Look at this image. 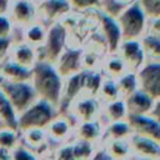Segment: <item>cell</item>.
<instances>
[{"label":"cell","instance_id":"obj_27","mask_svg":"<svg viewBox=\"0 0 160 160\" xmlns=\"http://www.w3.org/2000/svg\"><path fill=\"white\" fill-rule=\"evenodd\" d=\"M0 122L5 128L18 130V112L12 108L9 99L0 89Z\"/></svg>","mask_w":160,"mask_h":160},{"label":"cell","instance_id":"obj_39","mask_svg":"<svg viewBox=\"0 0 160 160\" xmlns=\"http://www.w3.org/2000/svg\"><path fill=\"white\" fill-rule=\"evenodd\" d=\"M12 42H14L12 38H0V61L8 58Z\"/></svg>","mask_w":160,"mask_h":160},{"label":"cell","instance_id":"obj_35","mask_svg":"<svg viewBox=\"0 0 160 160\" xmlns=\"http://www.w3.org/2000/svg\"><path fill=\"white\" fill-rule=\"evenodd\" d=\"M11 160H39V156L24 144H18L12 149Z\"/></svg>","mask_w":160,"mask_h":160},{"label":"cell","instance_id":"obj_16","mask_svg":"<svg viewBox=\"0 0 160 160\" xmlns=\"http://www.w3.org/2000/svg\"><path fill=\"white\" fill-rule=\"evenodd\" d=\"M45 132L48 139L62 144L65 141H68L71 136V134L74 132V126L69 119V115L66 112L64 114H58L51 121L50 124L45 128Z\"/></svg>","mask_w":160,"mask_h":160},{"label":"cell","instance_id":"obj_28","mask_svg":"<svg viewBox=\"0 0 160 160\" xmlns=\"http://www.w3.org/2000/svg\"><path fill=\"white\" fill-rule=\"evenodd\" d=\"M141 48L145 52L146 60L159 61L160 59V35L145 32L139 39Z\"/></svg>","mask_w":160,"mask_h":160},{"label":"cell","instance_id":"obj_15","mask_svg":"<svg viewBox=\"0 0 160 160\" xmlns=\"http://www.w3.org/2000/svg\"><path fill=\"white\" fill-rule=\"evenodd\" d=\"M82 80H84V70L68 76L62 82V91L59 102V112L64 114L68 111L71 102L82 94Z\"/></svg>","mask_w":160,"mask_h":160},{"label":"cell","instance_id":"obj_37","mask_svg":"<svg viewBox=\"0 0 160 160\" xmlns=\"http://www.w3.org/2000/svg\"><path fill=\"white\" fill-rule=\"evenodd\" d=\"M54 156L56 158V160H75L71 142H62V144H60V146L55 150Z\"/></svg>","mask_w":160,"mask_h":160},{"label":"cell","instance_id":"obj_32","mask_svg":"<svg viewBox=\"0 0 160 160\" xmlns=\"http://www.w3.org/2000/svg\"><path fill=\"white\" fill-rule=\"evenodd\" d=\"M71 146H72L75 160H89L96 148L95 144H91L89 141L76 139V138L71 141Z\"/></svg>","mask_w":160,"mask_h":160},{"label":"cell","instance_id":"obj_30","mask_svg":"<svg viewBox=\"0 0 160 160\" xmlns=\"http://www.w3.org/2000/svg\"><path fill=\"white\" fill-rule=\"evenodd\" d=\"M120 98L125 99L130 94H132L135 90H138V81H136V75L134 71H126L124 72L120 78L115 80Z\"/></svg>","mask_w":160,"mask_h":160},{"label":"cell","instance_id":"obj_10","mask_svg":"<svg viewBox=\"0 0 160 160\" xmlns=\"http://www.w3.org/2000/svg\"><path fill=\"white\" fill-rule=\"evenodd\" d=\"M128 141L131 150V158L139 160H159L160 141L134 132L128 138Z\"/></svg>","mask_w":160,"mask_h":160},{"label":"cell","instance_id":"obj_13","mask_svg":"<svg viewBox=\"0 0 160 160\" xmlns=\"http://www.w3.org/2000/svg\"><path fill=\"white\" fill-rule=\"evenodd\" d=\"M118 54L124 60L129 71L135 72L146 61V56H145V52L141 48V44H140L139 39L122 40L120 46H119Z\"/></svg>","mask_w":160,"mask_h":160},{"label":"cell","instance_id":"obj_9","mask_svg":"<svg viewBox=\"0 0 160 160\" xmlns=\"http://www.w3.org/2000/svg\"><path fill=\"white\" fill-rule=\"evenodd\" d=\"M101 102L96 96L81 94L79 95L69 106L68 114L72 116L78 122L96 120L100 116Z\"/></svg>","mask_w":160,"mask_h":160},{"label":"cell","instance_id":"obj_14","mask_svg":"<svg viewBox=\"0 0 160 160\" xmlns=\"http://www.w3.org/2000/svg\"><path fill=\"white\" fill-rule=\"evenodd\" d=\"M126 120L130 125L131 132L151 138L160 141V122L159 119H155L150 115H135L128 114Z\"/></svg>","mask_w":160,"mask_h":160},{"label":"cell","instance_id":"obj_31","mask_svg":"<svg viewBox=\"0 0 160 160\" xmlns=\"http://www.w3.org/2000/svg\"><path fill=\"white\" fill-rule=\"evenodd\" d=\"M96 98L100 100L101 104L119 99L120 98V94H119V90H118V86H116L115 80L104 76L102 82L100 85V89H99V92H98V96Z\"/></svg>","mask_w":160,"mask_h":160},{"label":"cell","instance_id":"obj_24","mask_svg":"<svg viewBox=\"0 0 160 160\" xmlns=\"http://www.w3.org/2000/svg\"><path fill=\"white\" fill-rule=\"evenodd\" d=\"M20 134L22 135V144L26 145L29 149H31L38 156L41 149L46 146L49 140L46 136L45 129H29Z\"/></svg>","mask_w":160,"mask_h":160},{"label":"cell","instance_id":"obj_11","mask_svg":"<svg viewBox=\"0 0 160 160\" xmlns=\"http://www.w3.org/2000/svg\"><path fill=\"white\" fill-rule=\"evenodd\" d=\"M9 18L15 28L24 29L30 24L38 21L36 1L32 0H11L9 9Z\"/></svg>","mask_w":160,"mask_h":160},{"label":"cell","instance_id":"obj_34","mask_svg":"<svg viewBox=\"0 0 160 160\" xmlns=\"http://www.w3.org/2000/svg\"><path fill=\"white\" fill-rule=\"evenodd\" d=\"M148 19L160 18V0H136Z\"/></svg>","mask_w":160,"mask_h":160},{"label":"cell","instance_id":"obj_20","mask_svg":"<svg viewBox=\"0 0 160 160\" xmlns=\"http://www.w3.org/2000/svg\"><path fill=\"white\" fill-rule=\"evenodd\" d=\"M0 79L8 81H30L31 69L22 68L6 58L0 61Z\"/></svg>","mask_w":160,"mask_h":160},{"label":"cell","instance_id":"obj_2","mask_svg":"<svg viewBox=\"0 0 160 160\" xmlns=\"http://www.w3.org/2000/svg\"><path fill=\"white\" fill-rule=\"evenodd\" d=\"M58 114L60 112L56 106L42 99H36L18 115V131L20 134L29 129H45Z\"/></svg>","mask_w":160,"mask_h":160},{"label":"cell","instance_id":"obj_38","mask_svg":"<svg viewBox=\"0 0 160 160\" xmlns=\"http://www.w3.org/2000/svg\"><path fill=\"white\" fill-rule=\"evenodd\" d=\"M15 25L9 15H0V38H12Z\"/></svg>","mask_w":160,"mask_h":160},{"label":"cell","instance_id":"obj_3","mask_svg":"<svg viewBox=\"0 0 160 160\" xmlns=\"http://www.w3.org/2000/svg\"><path fill=\"white\" fill-rule=\"evenodd\" d=\"M115 19L120 28L122 40L140 39L146 31L148 18L136 0L125 6Z\"/></svg>","mask_w":160,"mask_h":160},{"label":"cell","instance_id":"obj_43","mask_svg":"<svg viewBox=\"0 0 160 160\" xmlns=\"http://www.w3.org/2000/svg\"><path fill=\"white\" fill-rule=\"evenodd\" d=\"M39 160H56V158L52 155V156H49V155H44L41 158H39Z\"/></svg>","mask_w":160,"mask_h":160},{"label":"cell","instance_id":"obj_22","mask_svg":"<svg viewBox=\"0 0 160 160\" xmlns=\"http://www.w3.org/2000/svg\"><path fill=\"white\" fill-rule=\"evenodd\" d=\"M126 116H128V110H126L125 100L122 98L101 104V111H100L99 118L104 119L106 122L124 120V119H126Z\"/></svg>","mask_w":160,"mask_h":160},{"label":"cell","instance_id":"obj_25","mask_svg":"<svg viewBox=\"0 0 160 160\" xmlns=\"http://www.w3.org/2000/svg\"><path fill=\"white\" fill-rule=\"evenodd\" d=\"M104 149L114 160H129L131 159V150L128 139H115V140H102Z\"/></svg>","mask_w":160,"mask_h":160},{"label":"cell","instance_id":"obj_23","mask_svg":"<svg viewBox=\"0 0 160 160\" xmlns=\"http://www.w3.org/2000/svg\"><path fill=\"white\" fill-rule=\"evenodd\" d=\"M131 135V129L126 119L110 121L104 125L102 129V140H115V139H128Z\"/></svg>","mask_w":160,"mask_h":160},{"label":"cell","instance_id":"obj_4","mask_svg":"<svg viewBox=\"0 0 160 160\" xmlns=\"http://www.w3.org/2000/svg\"><path fill=\"white\" fill-rule=\"evenodd\" d=\"M66 46H68V30L65 25L61 21L49 25L46 28V36L44 44L40 48H38V50L41 51L42 54V58L40 60L48 61L54 65Z\"/></svg>","mask_w":160,"mask_h":160},{"label":"cell","instance_id":"obj_33","mask_svg":"<svg viewBox=\"0 0 160 160\" xmlns=\"http://www.w3.org/2000/svg\"><path fill=\"white\" fill-rule=\"evenodd\" d=\"M19 142H20V138H19L18 130L1 126V129H0V146L1 148L12 150Z\"/></svg>","mask_w":160,"mask_h":160},{"label":"cell","instance_id":"obj_45","mask_svg":"<svg viewBox=\"0 0 160 160\" xmlns=\"http://www.w3.org/2000/svg\"><path fill=\"white\" fill-rule=\"evenodd\" d=\"M32 1H38V0H32Z\"/></svg>","mask_w":160,"mask_h":160},{"label":"cell","instance_id":"obj_18","mask_svg":"<svg viewBox=\"0 0 160 160\" xmlns=\"http://www.w3.org/2000/svg\"><path fill=\"white\" fill-rule=\"evenodd\" d=\"M125 105L128 114H135V115H149L151 111L154 104L160 99H152L150 95L141 90H135L132 94L126 96Z\"/></svg>","mask_w":160,"mask_h":160},{"label":"cell","instance_id":"obj_29","mask_svg":"<svg viewBox=\"0 0 160 160\" xmlns=\"http://www.w3.org/2000/svg\"><path fill=\"white\" fill-rule=\"evenodd\" d=\"M104 74L100 69L96 70H84V80H82V94L98 96L100 85L102 82Z\"/></svg>","mask_w":160,"mask_h":160},{"label":"cell","instance_id":"obj_41","mask_svg":"<svg viewBox=\"0 0 160 160\" xmlns=\"http://www.w3.org/2000/svg\"><path fill=\"white\" fill-rule=\"evenodd\" d=\"M11 0H0V15H8Z\"/></svg>","mask_w":160,"mask_h":160},{"label":"cell","instance_id":"obj_21","mask_svg":"<svg viewBox=\"0 0 160 160\" xmlns=\"http://www.w3.org/2000/svg\"><path fill=\"white\" fill-rule=\"evenodd\" d=\"M100 70L104 74V76L110 78V79H114V80H116L118 78H120L124 72L129 71L128 68H126V65H125V62H124V60L121 59V56L118 52L106 54L102 58Z\"/></svg>","mask_w":160,"mask_h":160},{"label":"cell","instance_id":"obj_17","mask_svg":"<svg viewBox=\"0 0 160 160\" xmlns=\"http://www.w3.org/2000/svg\"><path fill=\"white\" fill-rule=\"evenodd\" d=\"M8 58L22 68L31 69L38 61V51L34 46L26 44L22 40L14 41L10 48Z\"/></svg>","mask_w":160,"mask_h":160},{"label":"cell","instance_id":"obj_44","mask_svg":"<svg viewBox=\"0 0 160 160\" xmlns=\"http://www.w3.org/2000/svg\"><path fill=\"white\" fill-rule=\"evenodd\" d=\"M129 160H139V159H135V158H131V159H129Z\"/></svg>","mask_w":160,"mask_h":160},{"label":"cell","instance_id":"obj_5","mask_svg":"<svg viewBox=\"0 0 160 160\" xmlns=\"http://www.w3.org/2000/svg\"><path fill=\"white\" fill-rule=\"evenodd\" d=\"M0 89L9 99L18 115L38 99L30 81H8L0 79Z\"/></svg>","mask_w":160,"mask_h":160},{"label":"cell","instance_id":"obj_26","mask_svg":"<svg viewBox=\"0 0 160 160\" xmlns=\"http://www.w3.org/2000/svg\"><path fill=\"white\" fill-rule=\"evenodd\" d=\"M21 30H22V36H24L22 41H25L26 44L34 46L35 49L40 48L44 44L45 36H46V26H44L41 22L35 21Z\"/></svg>","mask_w":160,"mask_h":160},{"label":"cell","instance_id":"obj_1","mask_svg":"<svg viewBox=\"0 0 160 160\" xmlns=\"http://www.w3.org/2000/svg\"><path fill=\"white\" fill-rule=\"evenodd\" d=\"M64 79L59 75L55 66L48 61L38 60L31 68L30 84L38 99H42L59 109V102L62 91Z\"/></svg>","mask_w":160,"mask_h":160},{"label":"cell","instance_id":"obj_19","mask_svg":"<svg viewBox=\"0 0 160 160\" xmlns=\"http://www.w3.org/2000/svg\"><path fill=\"white\" fill-rule=\"evenodd\" d=\"M102 129H104V124L99 118L96 120L78 122V125L74 128V132L76 135L75 136L76 139H81L96 145L99 141H101Z\"/></svg>","mask_w":160,"mask_h":160},{"label":"cell","instance_id":"obj_40","mask_svg":"<svg viewBox=\"0 0 160 160\" xmlns=\"http://www.w3.org/2000/svg\"><path fill=\"white\" fill-rule=\"evenodd\" d=\"M89 160H114V159L109 155V152L101 145V146H96L95 148V150H94V152H92V155H91V158Z\"/></svg>","mask_w":160,"mask_h":160},{"label":"cell","instance_id":"obj_36","mask_svg":"<svg viewBox=\"0 0 160 160\" xmlns=\"http://www.w3.org/2000/svg\"><path fill=\"white\" fill-rule=\"evenodd\" d=\"M100 0H70V4L74 11L78 12H89L99 8Z\"/></svg>","mask_w":160,"mask_h":160},{"label":"cell","instance_id":"obj_7","mask_svg":"<svg viewBox=\"0 0 160 160\" xmlns=\"http://www.w3.org/2000/svg\"><path fill=\"white\" fill-rule=\"evenodd\" d=\"M70 0H38L36 12L38 21L44 26H49L54 22L61 21L72 11Z\"/></svg>","mask_w":160,"mask_h":160},{"label":"cell","instance_id":"obj_6","mask_svg":"<svg viewBox=\"0 0 160 160\" xmlns=\"http://www.w3.org/2000/svg\"><path fill=\"white\" fill-rule=\"evenodd\" d=\"M90 12L94 14V19L96 21L99 35L101 36L106 46V52L108 54L118 52L119 46L122 41V38H121V31H120L116 19L100 11L99 9L91 10Z\"/></svg>","mask_w":160,"mask_h":160},{"label":"cell","instance_id":"obj_42","mask_svg":"<svg viewBox=\"0 0 160 160\" xmlns=\"http://www.w3.org/2000/svg\"><path fill=\"white\" fill-rule=\"evenodd\" d=\"M11 158H12V150L0 146V160H11Z\"/></svg>","mask_w":160,"mask_h":160},{"label":"cell","instance_id":"obj_12","mask_svg":"<svg viewBox=\"0 0 160 160\" xmlns=\"http://www.w3.org/2000/svg\"><path fill=\"white\" fill-rule=\"evenodd\" d=\"M54 66L62 79L81 71V48L68 45L54 64Z\"/></svg>","mask_w":160,"mask_h":160},{"label":"cell","instance_id":"obj_8","mask_svg":"<svg viewBox=\"0 0 160 160\" xmlns=\"http://www.w3.org/2000/svg\"><path fill=\"white\" fill-rule=\"evenodd\" d=\"M135 75L139 90L146 92L152 99H160V61L146 60L135 71Z\"/></svg>","mask_w":160,"mask_h":160}]
</instances>
